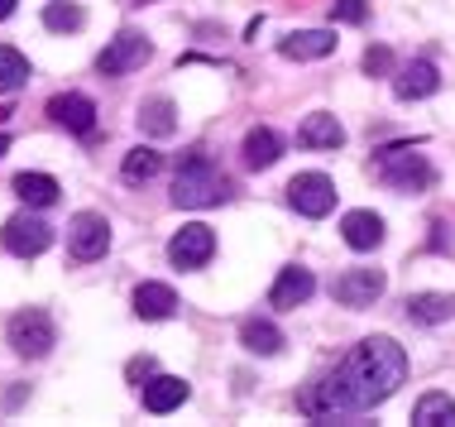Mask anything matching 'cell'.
<instances>
[{"label":"cell","instance_id":"obj_29","mask_svg":"<svg viewBox=\"0 0 455 427\" xmlns=\"http://www.w3.org/2000/svg\"><path fill=\"white\" fill-rule=\"evenodd\" d=\"M364 72H369V77H384V72H393V53H388L384 44L364 48Z\"/></svg>","mask_w":455,"mask_h":427},{"label":"cell","instance_id":"obj_19","mask_svg":"<svg viewBox=\"0 0 455 427\" xmlns=\"http://www.w3.org/2000/svg\"><path fill=\"white\" fill-rule=\"evenodd\" d=\"M408 317H412V322H422V326H441V322H451V317H455V298H451V293H412V298H408Z\"/></svg>","mask_w":455,"mask_h":427},{"label":"cell","instance_id":"obj_11","mask_svg":"<svg viewBox=\"0 0 455 427\" xmlns=\"http://www.w3.org/2000/svg\"><path fill=\"white\" fill-rule=\"evenodd\" d=\"M48 116H53V125L72 130V135H87L96 125V106H92V96H82V92H58L53 101H48Z\"/></svg>","mask_w":455,"mask_h":427},{"label":"cell","instance_id":"obj_5","mask_svg":"<svg viewBox=\"0 0 455 427\" xmlns=\"http://www.w3.org/2000/svg\"><path fill=\"white\" fill-rule=\"evenodd\" d=\"M110 250V222L101 212H77L68 222V254L77 264H92Z\"/></svg>","mask_w":455,"mask_h":427},{"label":"cell","instance_id":"obj_24","mask_svg":"<svg viewBox=\"0 0 455 427\" xmlns=\"http://www.w3.org/2000/svg\"><path fill=\"white\" fill-rule=\"evenodd\" d=\"M417 427H455V399L451 394H422L412 408Z\"/></svg>","mask_w":455,"mask_h":427},{"label":"cell","instance_id":"obj_16","mask_svg":"<svg viewBox=\"0 0 455 427\" xmlns=\"http://www.w3.org/2000/svg\"><path fill=\"white\" fill-rule=\"evenodd\" d=\"M340 236H346L350 250H379V246H384V216H374V212H346Z\"/></svg>","mask_w":455,"mask_h":427},{"label":"cell","instance_id":"obj_30","mask_svg":"<svg viewBox=\"0 0 455 427\" xmlns=\"http://www.w3.org/2000/svg\"><path fill=\"white\" fill-rule=\"evenodd\" d=\"M125 375H130V384L144 389V380H154V356H134V360L125 365Z\"/></svg>","mask_w":455,"mask_h":427},{"label":"cell","instance_id":"obj_10","mask_svg":"<svg viewBox=\"0 0 455 427\" xmlns=\"http://www.w3.org/2000/svg\"><path fill=\"white\" fill-rule=\"evenodd\" d=\"M212 254H216V230L202 226V222L182 226L178 236L168 240V260H173L178 270H202V264H212Z\"/></svg>","mask_w":455,"mask_h":427},{"label":"cell","instance_id":"obj_3","mask_svg":"<svg viewBox=\"0 0 455 427\" xmlns=\"http://www.w3.org/2000/svg\"><path fill=\"white\" fill-rule=\"evenodd\" d=\"M374 168H379V182L393 192H427L436 182V168L427 164V154H417L412 144H388V149H379Z\"/></svg>","mask_w":455,"mask_h":427},{"label":"cell","instance_id":"obj_32","mask_svg":"<svg viewBox=\"0 0 455 427\" xmlns=\"http://www.w3.org/2000/svg\"><path fill=\"white\" fill-rule=\"evenodd\" d=\"M5 149H10V135H5V130H0V158H5Z\"/></svg>","mask_w":455,"mask_h":427},{"label":"cell","instance_id":"obj_15","mask_svg":"<svg viewBox=\"0 0 455 427\" xmlns=\"http://www.w3.org/2000/svg\"><path fill=\"white\" fill-rule=\"evenodd\" d=\"M312 293H316L312 270H298V264H292V270L278 274V284H274V293H268V302H274V308H283V312H292V308H302Z\"/></svg>","mask_w":455,"mask_h":427},{"label":"cell","instance_id":"obj_2","mask_svg":"<svg viewBox=\"0 0 455 427\" xmlns=\"http://www.w3.org/2000/svg\"><path fill=\"white\" fill-rule=\"evenodd\" d=\"M230 197V178L212 164L206 149H188L178 158V178H173V202L178 206H216Z\"/></svg>","mask_w":455,"mask_h":427},{"label":"cell","instance_id":"obj_13","mask_svg":"<svg viewBox=\"0 0 455 427\" xmlns=\"http://www.w3.org/2000/svg\"><path fill=\"white\" fill-rule=\"evenodd\" d=\"M298 144L302 149H340V144H346V125L331 111H312L298 125Z\"/></svg>","mask_w":455,"mask_h":427},{"label":"cell","instance_id":"obj_22","mask_svg":"<svg viewBox=\"0 0 455 427\" xmlns=\"http://www.w3.org/2000/svg\"><path fill=\"white\" fill-rule=\"evenodd\" d=\"M240 346L250 350V356H278V350H283V332L274 322H264V317H250V322L240 326Z\"/></svg>","mask_w":455,"mask_h":427},{"label":"cell","instance_id":"obj_21","mask_svg":"<svg viewBox=\"0 0 455 427\" xmlns=\"http://www.w3.org/2000/svg\"><path fill=\"white\" fill-rule=\"evenodd\" d=\"M140 130H144V135H154V140H168V135L178 130V106L168 101V96L144 101V106H140Z\"/></svg>","mask_w":455,"mask_h":427},{"label":"cell","instance_id":"obj_6","mask_svg":"<svg viewBox=\"0 0 455 427\" xmlns=\"http://www.w3.org/2000/svg\"><path fill=\"white\" fill-rule=\"evenodd\" d=\"M149 53H154L149 39H144V34H134V29H125V34H116V39L96 53V72H101V77H125V72L149 63Z\"/></svg>","mask_w":455,"mask_h":427},{"label":"cell","instance_id":"obj_27","mask_svg":"<svg viewBox=\"0 0 455 427\" xmlns=\"http://www.w3.org/2000/svg\"><path fill=\"white\" fill-rule=\"evenodd\" d=\"M44 24L53 34H72V29H82V24H87V15H82L77 5H68V0H53V5L44 10Z\"/></svg>","mask_w":455,"mask_h":427},{"label":"cell","instance_id":"obj_1","mask_svg":"<svg viewBox=\"0 0 455 427\" xmlns=\"http://www.w3.org/2000/svg\"><path fill=\"white\" fill-rule=\"evenodd\" d=\"M403 380H408V350L393 336H369L326 380L302 389L298 408L316 423H336V418H350V413H364V408L393 399Z\"/></svg>","mask_w":455,"mask_h":427},{"label":"cell","instance_id":"obj_14","mask_svg":"<svg viewBox=\"0 0 455 427\" xmlns=\"http://www.w3.org/2000/svg\"><path fill=\"white\" fill-rule=\"evenodd\" d=\"M192 384L178 380V375H154V380H144V408L149 413H173L188 404Z\"/></svg>","mask_w":455,"mask_h":427},{"label":"cell","instance_id":"obj_9","mask_svg":"<svg viewBox=\"0 0 455 427\" xmlns=\"http://www.w3.org/2000/svg\"><path fill=\"white\" fill-rule=\"evenodd\" d=\"M384 288H388L384 270H346L331 284V298H336L340 308H374V302L384 298Z\"/></svg>","mask_w":455,"mask_h":427},{"label":"cell","instance_id":"obj_31","mask_svg":"<svg viewBox=\"0 0 455 427\" xmlns=\"http://www.w3.org/2000/svg\"><path fill=\"white\" fill-rule=\"evenodd\" d=\"M15 15V0H0V20H10Z\"/></svg>","mask_w":455,"mask_h":427},{"label":"cell","instance_id":"obj_17","mask_svg":"<svg viewBox=\"0 0 455 427\" xmlns=\"http://www.w3.org/2000/svg\"><path fill=\"white\" fill-rule=\"evenodd\" d=\"M283 58H298V63H307V58H326L336 53V34L331 29H302V34H288V39L278 44Z\"/></svg>","mask_w":455,"mask_h":427},{"label":"cell","instance_id":"obj_20","mask_svg":"<svg viewBox=\"0 0 455 427\" xmlns=\"http://www.w3.org/2000/svg\"><path fill=\"white\" fill-rule=\"evenodd\" d=\"M240 154H244V164H250V168H274L278 154H283V140H278L268 125H254L250 135H244Z\"/></svg>","mask_w":455,"mask_h":427},{"label":"cell","instance_id":"obj_4","mask_svg":"<svg viewBox=\"0 0 455 427\" xmlns=\"http://www.w3.org/2000/svg\"><path fill=\"white\" fill-rule=\"evenodd\" d=\"M10 346H15L20 356H29V360L48 356V350L58 346L53 317H48L44 308H20L15 317H10Z\"/></svg>","mask_w":455,"mask_h":427},{"label":"cell","instance_id":"obj_12","mask_svg":"<svg viewBox=\"0 0 455 427\" xmlns=\"http://www.w3.org/2000/svg\"><path fill=\"white\" fill-rule=\"evenodd\" d=\"M441 87V72H436V63H427V58H417V63H408L393 77V96L398 101H422V96H432Z\"/></svg>","mask_w":455,"mask_h":427},{"label":"cell","instance_id":"obj_26","mask_svg":"<svg viewBox=\"0 0 455 427\" xmlns=\"http://www.w3.org/2000/svg\"><path fill=\"white\" fill-rule=\"evenodd\" d=\"M158 168H164V154L149 149V144H140V149L125 154V164H120V178H125V182H149V178H158Z\"/></svg>","mask_w":455,"mask_h":427},{"label":"cell","instance_id":"obj_23","mask_svg":"<svg viewBox=\"0 0 455 427\" xmlns=\"http://www.w3.org/2000/svg\"><path fill=\"white\" fill-rule=\"evenodd\" d=\"M58 178H48V173H15V197L20 202H29V206H53L58 202Z\"/></svg>","mask_w":455,"mask_h":427},{"label":"cell","instance_id":"obj_25","mask_svg":"<svg viewBox=\"0 0 455 427\" xmlns=\"http://www.w3.org/2000/svg\"><path fill=\"white\" fill-rule=\"evenodd\" d=\"M24 82H29V58L20 48L0 44V96H15Z\"/></svg>","mask_w":455,"mask_h":427},{"label":"cell","instance_id":"obj_28","mask_svg":"<svg viewBox=\"0 0 455 427\" xmlns=\"http://www.w3.org/2000/svg\"><path fill=\"white\" fill-rule=\"evenodd\" d=\"M331 20L336 24H364L369 20V0H331Z\"/></svg>","mask_w":455,"mask_h":427},{"label":"cell","instance_id":"obj_7","mask_svg":"<svg viewBox=\"0 0 455 427\" xmlns=\"http://www.w3.org/2000/svg\"><path fill=\"white\" fill-rule=\"evenodd\" d=\"M288 202L298 216H312V222H322V216L336 212V182L326 173H298L288 182Z\"/></svg>","mask_w":455,"mask_h":427},{"label":"cell","instance_id":"obj_18","mask_svg":"<svg viewBox=\"0 0 455 427\" xmlns=\"http://www.w3.org/2000/svg\"><path fill=\"white\" fill-rule=\"evenodd\" d=\"M134 312H140L144 322H164V317L178 312V293L168 284H140L134 288Z\"/></svg>","mask_w":455,"mask_h":427},{"label":"cell","instance_id":"obj_8","mask_svg":"<svg viewBox=\"0 0 455 427\" xmlns=\"http://www.w3.org/2000/svg\"><path fill=\"white\" fill-rule=\"evenodd\" d=\"M0 240H5L10 254H20V260H34V254H44L48 246H53V226L39 222V216H29V212H20V216H10V222H5Z\"/></svg>","mask_w":455,"mask_h":427}]
</instances>
